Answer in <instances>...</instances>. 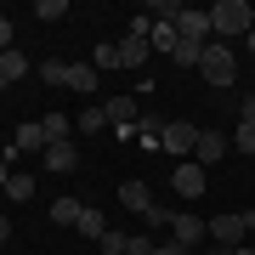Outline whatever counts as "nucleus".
<instances>
[{
    "label": "nucleus",
    "instance_id": "obj_5",
    "mask_svg": "<svg viewBox=\"0 0 255 255\" xmlns=\"http://www.w3.org/2000/svg\"><path fill=\"white\" fill-rule=\"evenodd\" d=\"M170 187L182 193V199H204V164L182 159V164H176V176H170Z\"/></svg>",
    "mask_w": 255,
    "mask_h": 255
},
{
    "label": "nucleus",
    "instance_id": "obj_2",
    "mask_svg": "<svg viewBox=\"0 0 255 255\" xmlns=\"http://www.w3.org/2000/svg\"><path fill=\"white\" fill-rule=\"evenodd\" d=\"M199 74H204L210 85H233V80H238V57H233L227 46H221V40H210V46H204V63H199Z\"/></svg>",
    "mask_w": 255,
    "mask_h": 255
},
{
    "label": "nucleus",
    "instance_id": "obj_34",
    "mask_svg": "<svg viewBox=\"0 0 255 255\" xmlns=\"http://www.w3.org/2000/svg\"><path fill=\"white\" fill-rule=\"evenodd\" d=\"M204 255H227V250H221V244H216V250H204Z\"/></svg>",
    "mask_w": 255,
    "mask_h": 255
},
{
    "label": "nucleus",
    "instance_id": "obj_26",
    "mask_svg": "<svg viewBox=\"0 0 255 255\" xmlns=\"http://www.w3.org/2000/svg\"><path fill=\"white\" fill-rule=\"evenodd\" d=\"M91 68H97V74H102V68H119V51H114V46H97V51H91Z\"/></svg>",
    "mask_w": 255,
    "mask_h": 255
},
{
    "label": "nucleus",
    "instance_id": "obj_22",
    "mask_svg": "<svg viewBox=\"0 0 255 255\" xmlns=\"http://www.w3.org/2000/svg\"><path fill=\"white\" fill-rule=\"evenodd\" d=\"M34 17H40V23H57V17H68V0H40V6H34Z\"/></svg>",
    "mask_w": 255,
    "mask_h": 255
},
{
    "label": "nucleus",
    "instance_id": "obj_17",
    "mask_svg": "<svg viewBox=\"0 0 255 255\" xmlns=\"http://www.w3.org/2000/svg\"><path fill=\"white\" fill-rule=\"evenodd\" d=\"M80 216H85V204H74V199H57L51 204V221H57V227H80Z\"/></svg>",
    "mask_w": 255,
    "mask_h": 255
},
{
    "label": "nucleus",
    "instance_id": "obj_19",
    "mask_svg": "<svg viewBox=\"0 0 255 255\" xmlns=\"http://www.w3.org/2000/svg\"><path fill=\"white\" fill-rule=\"evenodd\" d=\"M40 130H46V147H51V142H68V114H46Z\"/></svg>",
    "mask_w": 255,
    "mask_h": 255
},
{
    "label": "nucleus",
    "instance_id": "obj_33",
    "mask_svg": "<svg viewBox=\"0 0 255 255\" xmlns=\"http://www.w3.org/2000/svg\"><path fill=\"white\" fill-rule=\"evenodd\" d=\"M244 40H250V51H255V28H250V34H244Z\"/></svg>",
    "mask_w": 255,
    "mask_h": 255
},
{
    "label": "nucleus",
    "instance_id": "obj_8",
    "mask_svg": "<svg viewBox=\"0 0 255 255\" xmlns=\"http://www.w3.org/2000/svg\"><path fill=\"white\" fill-rule=\"evenodd\" d=\"M102 108H108V125H114V130H130V125H136V119H142L136 97H108V102H102Z\"/></svg>",
    "mask_w": 255,
    "mask_h": 255
},
{
    "label": "nucleus",
    "instance_id": "obj_25",
    "mask_svg": "<svg viewBox=\"0 0 255 255\" xmlns=\"http://www.w3.org/2000/svg\"><path fill=\"white\" fill-rule=\"evenodd\" d=\"M40 80L46 85H68V63H40Z\"/></svg>",
    "mask_w": 255,
    "mask_h": 255
},
{
    "label": "nucleus",
    "instance_id": "obj_6",
    "mask_svg": "<svg viewBox=\"0 0 255 255\" xmlns=\"http://www.w3.org/2000/svg\"><path fill=\"white\" fill-rule=\"evenodd\" d=\"M176 34H182V40H199V46H210V11L182 6V17H176Z\"/></svg>",
    "mask_w": 255,
    "mask_h": 255
},
{
    "label": "nucleus",
    "instance_id": "obj_7",
    "mask_svg": "<svg viewBox=\"0 0 255 255\" xmlns=\"http://www.w3.org/2000/svg\"><path fill=\"white\" fill-rule=\"evenodd\" d=\"M221 153H227V136H221V130H199V142H193V164H216Z\"/></svg>",
    "mask_w": 255,
    "mask_h": 255
},
{
    "label": "nucleus",
    "instance_id": "obj_3",
    "mask_svg": "<svg viewBox=\"0 0 255 255\" xmlns=\"http://www.w3.org/2000/svg\"><path fill=\"white\" fill-rule=\"evenodd\" d=\"M210 238H216L221 250H238V244L250 238V221H244V216H216V221H210Z\"/></svg>",
    "mask_w": 255,
    "mask_h": 255
},
{
    "label": "nucleus",
    "instance_id": "obj_23",
    "mask_svg": "<svg viewBox=\"0 0 255 255\" xmlns=\"http://www.w3.org/2000/svg\"><path fill=\"white\" fill-rule=\"evenodd\" d=\"M80 233H85V238H102V233H108V221H102V210H85V216H80Z\"/></svg>",
    "mask_w": 255,
    "mask_h": 255
},
{
    "label": "nucleus",
    "instance_id": "obj_12",
    "mask_svg": "<svg viewBox=\"0 0 255 255\" xmlns=\"http://www.w3.org/2000/svg\"><path fill=\"white\" fill-rule=\"evenodd\" d=\"M176 40H182V34H176V23H159V17H153V34H147V51L170 57V51H176Z\"/></svg>",
    "mask_w": 255,
    "mask_h": 255
},
{
    "label": "nucleus",
    "instance_id": "obj_28",
    "mask_svg": "<svg viewBox=\"0 0 255 255\" xmlns=\"http://www.w3.org/2000/svg\"><path fill=\"white\" fill-rule=\"evenodd\" d=\"M17 153V147H11ZM11 153H0V193H6V182H11Z\"/></svg>",
    "mask_w": 255,
    "mask_h": 255
},
{
    "label": "nucleus",
    "instance_id": "obj_29",
    "mask_svg": "<svg viewBox=\"0 0 255 255\" xmlns=\"http://www.w3.org/2000/svg\"><path fill=\"white\" fill-rule=\"evenodd\" d=\"M0 51H11V23L0 17Z\"/></svg>",
    "mask_w": 255,
    "mask_h": 255
},
{
    "label": "nucleus",
    "instance_id": "obj_15",
    "mask_svg": "<svg viewBox=\"0 0 255 255\" xmlns=\"http://www.w3.org/2000/svg\"><path fill=\"white\" fill-rule=\"evenodd\" d=\"M119 204L136 210V216H147V210H153V199H147V187H142V182H125V187H119Z\"/></svg>",
    "mask_w": 255,
    "mask_h": 255
},
{
    "label": "nucleus",
    "instance_id": "obj_10",
    "mask_svg": "<svg viewBox=\"0 0 255 255\" xmlns=\"http://www.w3.org/2000/svg\"><path fill=\"white\" fill-rule=\"evenodd\" d=\"M23 74H28V57H23L17 46H11V51H0V91H6V85H17Z\"/></svg>",
    "mask_w": 255,
    "mask_h": 255
},
{
    "label": "nucleus",
    "instance_id": "obj_31",
    "mask_svg": "<svg viewBox=\"0 0 255 255\" xmlns=\"http://www.w3.org/2000/svg\"><path fill=\"white\" fill-rule=\"evenodd\" d=\"M6 238H11V221H6V216H0V244H6Z\"/></svg>",
    "mask_w": 255,
    "mask_h": 255
},
{
    "label": "nucleus",
    "instance_id": "obj_21",
    "mask_svg": "<svg viewBox=\"0 0 255 255\" xmlns=\"http://www.w3.org/2000/svg\"><path fill=\"white\" fill-rule=\"evenodd\" d=\"M80 130H85V136L108 130V108H85V114H80Z\"/></svg>",
    "mask_w": 255,
    "mask_h": 255
},
{
    "label": "nucleus",
    "instance_id": "obj_1",
    "mask_svg": "<svg viewBox=\"0 0 255 255\" xmlns=\"http://www.w3.org/2000/svg\"><path fill=\"white\" fill-rule=\"evenodd\" d=\"M250 28H255V11L244 0H216V6H210V34L233 40V34H250Z\"/></svg>",
    "mask_w": 255,
    "mask_h": 255
},
{
    "label": "nucleus",
    "instance_id": "obj_20",
    "mask_svg": "<svg viewBox=\"0 0 255 255\" xmlns=\"http://www.w3.org/2000/svg\"><path fill=\"white\" fill-rule=\"evenodd\" d=\"M6 199H11V204H28V199H34V182L11 170V182H6Z\"/></svg>",
    "mask_w": 255,
    "mask_h": 255
},
{
    "label": "nucleus",
    "instance_id": "obj_27",
    "mask_svg": "<svg viewBox=\"0 0 255 255\" xmlns=\"http://www.w3.org/2000/svg\"><path fill=\"white\" fill-rule=\"evenodd\" d=\"M238 119H244V125H255V91H250L244 102H238Z\"/></svg>",
    "mask_w": 255,
    "mask_h": 255
},
{
    "label": "nucleus",
    "instance_id": "obj_11",
    "mask_svg": "<svg viewBox=\"0 0 255 255\" xmlns=\"http://www.w3.org/2000/svg\"><path fill=\"white\" fill-rule=\"evenodd\" d=\"M114 51H119V68H142V63H147V40H142V34H125Z\"/></svg>",
    "mask_w": 255,
    "mask_h": 255
},
{
    "label": "nucleus",
    "instance_id": "obj_13",
    "mask_svg": "<svg viewBox=\"0 0 255 255\" xmlns=\"http://www.w3.org/2000/svg\"><path fill=\"white\" fill-rule=\"evenodd\" d=\"M74 164H80L74 142H51V147H46V170H57V176H63V170H74Z\"/></svg>",
    "mask_w": 255,
    "mask_h": 255
},
{
    "label": "nucleus",
    "instance_id": "obj_4",
    "mask_svg": "<svg viewBox=\"0 0 255 255\" xmlns=\"http://www.w3.org/2000/svg\"><path fill=\"white\" fill-rule=\"evenodd\" d=\"M193 142H199V125H187V119L164 125V136H159V147H164V153H187V159H193Z\"/></svg>",
    "mask_w": 255,
    "mask_h": 255
},
{
    "label": "nucleus",
    "instance_id": "obj_9",
    "mask_svg": "<svg viewBox=\"0 0 255 255\" xmlns=\"http://www.w3.org/2000/svg\"><path fill=\"white\" fill-rule=\"evenodd\" d=\"M170 233H176V244H199V238L210 233V221H199V216H170Z\"/></svg>",
    "mask_w": 255,
    "mask_h": 255
},
{
    "label": "nucleus",
    "instance_id": "obj_16",
    "mask_svg": "<svg viewBox=\"0 0 255 255\" xmlns=\"http://www.w3.org/2000/svg\"><path fill=\"white\" fill-rule=\"evenodd\" d=\"M170 63H176V68H199V63H204V46H199V40H176Z\"/></svg>",
    "mask_w": 255,
    "mask_h": 255
},
{
    "label": "nucleus",
    "instance_id": "obj_18",
    "mask_svg": "<svg viewBox=\"0 0 255 255\" xmlns=\"http://www.w3.org/2000/svg\"><path fill=\"white\" fill-rule=\"evenodd\" d=\"M68 85L74 91H97V68L91 63H68Z\"/></svg>",
    "mask_w": 255,
    "mask_h": 255
},
{
    "label": "nucleus",
    "instance_id": "obj_30",
    "mask_svg": "<svg viewBox=\"0 0 255 255\" xmlns=\"http://www.w3.org/2000/svg\"><path fill=\"white\" fill-rule=\"evenodd\" d=\"M153 255H187L182 244H153Z\"/></svg>",
    "mask_w": 255,
    "mask_h": 255
},
{
    "label": "nucleus",
    "instance_id": "obj_24",
    "mask_svg": "<svg viewBox=\"0 0 255 255\" xmlns=\"http://www.w3.org/2000/svg\"><path fill=\"white\" fill-rule=\"evenodd\" d=\"M233 147H238V153H255V125H244V119H238V130H233Z\"/></svg>",
    "mask_w": 255,
    "mask_h": 255
},
{
    "label": "nucleus",
    "instance_id": "obj_14",
    "mask_svg": "<svg viewBox=\"0 0 255 255\" xmlns=\"http://www.w3.org/2000/svg\"><path fill=\"white\" fill-rule=\"evenodd\" d=\"M11 147H17V153H46V130H40V125H17Z\"/></svg>",
    "mask_w": 255,
    "mask_h": 255
},
{
    "label": "nucleus",
    "instance_id": "obj_32",
    "mask_svg": "<svg viewBox=\"0 0 255 255\" xmlns=\"http://www.w3.org/2000/svg\"><path fill=\"white\" fill-rule=\"evenodd\" d=\"M227 255H255V244H238V250H227Z\"/></svg>",
    "mask_w": 255,
    "mask_h": 255
}]
</instances>
